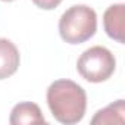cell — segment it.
Returning <instances> with one entry per match:
<instances>
[{
  "label": "cell",
  "instance_id": "obj_1",
  "mask_svg": "<svg viewBox=\"0 0 125 125\" xmlns=\"http://www.w3.org/2000/svg\"><path fill=\"white\" fill-rule=\"evenodd\" d=\"M47 104L57 122L74 125L85 115L87 94L80 84L71 80H57L47 88Z\"/></svg>",
  "mask_w": 125,
  "mask_h": 125
},
{
  "label": "cell",
  "instance_id": "obj_2",
  "mask_svg": "<svg viewBox=\"0 0 125 125\" xmlns=\"http://www.w3.org/2000/svg\"><path fill=\"white\" fill-rule=\"evenodd\" d=\"M97 30V15L87 5L71 6L59 19V34L69 44L90 40Z\"/></svg>",
  "mask_w": 125,
  "mask_h": 125
},
{
  "label": "cell",
  "instance_id": "obj_3",
  "mask_svg": "<svg viewBox=\"0 0 125 125\" xmlns=\"http://www.w3.org/2000/svg\"><path fill=\"white\" fill-rule=\"evenodd\" d=\"M116 68V60L112 52L102 46L87 49L77 62L80 75L90 83H103L112 77Z\"/></svg>",
  "mask_w": 125,
  "mask_h": 125
},
{
  "label": "cell",
  "instance_id": "obj_4",
  "mask_svg": "<svg viewBox=\"0 0 125 125\" xmlns=\"http://www.w3.org/2000/svg\"><path fill=\"white\" fill-rule=\"evenodd\" d=\"M124 16L125 5L122 3L109 6L103 15V25L106 34L118 43H124Z\"/></svg>",
  "mask_w": 125,
  "mask_h": 125
},
{
  "label": "cell",
  "instance_id": "obj_5",
  "mask_svg": "<svg viewBox=\"0 0 125 125\" xmlns=\"http://www.w3.org/2000/svg\"><path fill=\"white\" fill-rule=\"evenodd\" d=\"M19 50L16 46L8 40L0 38V80L9 78L19 68Z\"/></svg>",
  "mask_w": 125,
  "mask_h": 125
},
{
  "label": "cell",
  "instance_id": "obj_6",
  "mask_svg": "<svg viewBox=\"0 0 125 125\" xmlns=\"http://www.w3.org/2000/svg\"><path fill=\"white\" fill-rule=\"evenodd\" d=\"M9 122L12 125H25V124H44L46 119L40 110V107L35 103L31 102H22L18 103L12 112Z\"/></svg>",
  "mask_w": 125,
  "mask_h": 125
},
{
  "label": "cell",
  "instance_id": "obj_7",
  "mask_svg": "<svg viewBox=\"0 0 125 125\" xmlns=\"http://www.w3.org/2000/svg\"><path fill=\"white\" fill-rule=\"evenodd\" d=\"M124 113H125L124 100H116L115 103L99 110L94 115V118L91 119V124L93 125L96 124H124L125 121Z\"/></svg>",
  "mask_w": 125,
  "mask_h": 125
},
{
  "label": "cell",
  "instance_id": "obj_8",
  "mask_svg": "<svg viewBox=\"0 0 125 125\" xmlns=\"http://www.w3.org/2000/svg\"><path fill=\"white\" fill-rule=\"evenodd\" d=\"M32 3L40 8V9H44V10H52L54 8H57L60 3H62V0H32Z\"/></svg>",
  "mask_w": 125,
  "mask_h": 125
},
{
  "label": "cell",
  "instance_id": "obj_9",
  "mask_svg": "<svg viewBox=\"0 0 125 125\" xmlns=\"http://www.w3.org/2000/svg\"><path fill=\"white\" fill-rule=\"evenodd\" d=\"M3 2H13V0H3Z\"/></svg>",
  "mask_w": 125,
  "mask_h": 125
}]
</instances>
